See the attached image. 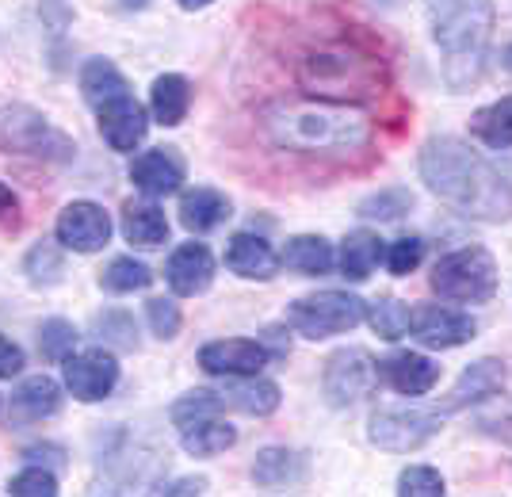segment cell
Wrapping results in <instances>:
<instances>
[{
  "label": "cell",
  "instance_id": "ee69618b",
  "mask_svg": "<svg viewBox=\"0 0 512 497\" xmlns=\"http://www.w3.org/2000/svg\"><path fill=\"white\" fill-rule=\"evenodd\" d=\"M207 490V478H180V482H172L169 490H161V494H203Z\"/></svg>",
  "mask_w": 512,
  "mask_h": 497
},
{
  "label": "cell",
  "instance_id": "f6af8a7d",
  "mask_svg": "<svg viewBox=\"0 0 512 497\" xmlns=\"http://www.w3.org/2000/svg\"><path fill=\"white\" fill-rule=\"evenodd\" d=\"M264 337H268V345H272V352H276L279 360L291 352V341H283L287 333H283V329H276V325H272V329H264Z\"/></svg>",
  "mask_w": 512,
  "mask_h": 497
},
{
  "label": "cell",
  "instance_id": "d6986e66",
  "mask_svg": "<svg viewBox=\"0 0 512 497\" xmlns=\"http://www.w3.org/2000/svg\"><path fill=\"white\" fill-rule=\"evenodd\" d=\"M310 475V463L302 452H291V448H264L253 463V478L256 486L264 490H283V486H299Z\"/></svg>",
  "mask_w": 512,
  "mask_h": 497
},
{
  "label": "cell",
  "instance_id": "6da1fadb",
  "mask_svg": "<svg viewBox=\"0 0 512 497\" xmlns=\"http://www.w3.org/2000/svg\"><path fill=\"white\" fill-rule=\"evenodd\" d=\"M421 176L428 192L463 215L482 222L512 218V184L459 138H428L421 146Z\"/></svg>",
  "mask_w": 512,
  "mask_h": 497
},
{
  "label": "cell",
  "instance_id": "cb8c5ba5",
  "mask_svg": "<svg viewBox=\"0 0 512 497\" xmlns=\"http://www.w3.org/2000/svg\"><path fill=\"white\" fill-rule=\"evenodd\" d=\"M226 406L249 413V417H268L279 410V387L268 379H256V375H241V383H230L226 390H218Z\"/></svg>",
  "mask_w": 512,
  "mask_h": 497
},
{
  "label": "cell",
  "instance_id": "ffe728a7",
  "mask_svg": "<svg viewBox=\"0 0 512 497\" xmlns=\"http://www.w3.org/2000/svg\"><path fill=\"white\" fill-rule=\"evenodd\" d=\"M123 238L138 249H161L169 241V218L157 203H134L123 207Z\"/></svg>",
  "mask_w": 512,
  "mask_h": 497
},
{
  "label": "cell",
  "instance_id": "8d00e7d4",
  "mask_svg": "<svg viewBox=\"0 0 512 497\" xmlns=\"http://www.w3.org/2000/svg\"><path fill=\"white\" fill-rule=\"evenodd\" d=\"M8 494L12 497H54L58 494V475L31 463L23 475H16L12 482H8Z\"/></svg>",
  "mask_w": 512,
  "mask_h": 497
},
{
  "label": "cell",
  "instance_id": "74e56055",
  "mask_svg": "<svg viewBox=\"0 0 512 497\" xmlns=\"http://www.w3.org/2000/svg\"><path fill=\"white\" fill-rule=\"evenodd\" d=\"M398 494L402 497H440L444 494V478L432 467H406L398 475Z\"/></svg>",
  "mask_w": 512,
  "mask_h": 497
},
{
  "label": "cell",
  "instance_id": "3957f363",
  "mask_svg": "<svg viewBox=\"0 0 512 497\" xmlns=\"http://www.w3.org/2000/svg\"><path fill=\"white\" fill-rule=\"evenodd\" d=\"M428 20H432V39L448 58L444 62L448 85H474L493 31V0H428Z\"/></svg>",
  "mask_w": 512,
  "mask_h": 497
},
{
  "label": "cell",
  "instance_id": "5b68a950",
  "mask_svg": "<svg viewBox=\"0 0 512 497\" xmlns=\"http://www.w3.org/2000/svg\"><path fill=\"white\" fill-rule=\"evenodd\" d=\"M302 92L318 100H363L386 85V69L375 58H363L352 50H314L299 62Z\"/></svg>",
  "mask_w": 512,
  "mask_h": 497
},
{
  "label": "cell",
  "instance_id": "9c48e42d",
  "mask_svg": "<svg viewBox=\"0 0 512 497\" xmlns=\"http://www.w3.org/2000/svg\"><path fill=\"white\" fill-rule=\"evenodd\" d=\"M379 387V364L363 352V348H341L325 360L321 375V394L329 406H356L363 398H371V390Z\"/></svg>",
  "mask_w": 512,
  "mask_h": 497
},
{
  "label": "cell",
  "instance_id": "d590c367",
  "mask_svg": "<svg viewBox=\"0 0 512 497\" xmlns=\"http://www.w3.org/2000/svg\"><path fill=\"white\" fill-rule=\"evenodd\" d=\"M23 268H27L31 283H58V276H62L65 264H62V253H58L50 241H39V245L27 253Z\"/></svg>",
  "mask_w": 512,
  "mask_h": 497
},
{
  "label": "cell",
  "instance_id": "7dc6e473",
  "mask_svg": "<svg viewBox=\"0 0 512 497\" xmlns=\"http://www.w3.org/2000/svg\"><path fill=\"white\" fill-rule=\"evenodd\" d=\"M505 69H509V73H512V46H509V50H505Z\"/></svg>",
  "mask_w": 512,
  "mask_h": 497
},
{
  "label": "cell",
  "instance_id": "bcb514c9",
  "mask_svg": "<svg viewBox=\"0 0 512 497\" xmlns=\"http://www.w3.org/2000/svg\"><path fill=\"white\" fill-rule=\"evenodd\" d=\"M180 4H184V8H207L211 0H180Z\"/></svg>",
  "mask_w": 512,
  "mask_h": 497
},
{
  "label": "cell",
  "instance_id": "ba28073f",
  "mask_svg": "<svg viewBox=\"0 0 512 497\" xmlns=\"http://www.w3.org/2000/svg\"><path fill=\"white\" fill-rule=\"evenodd\" d=\"M367 318V303L348 295V291H318L287 306V322L299 329L302 337L321 341L333 333H348Z\"/></svg>",
  "mask_w": 512,
  "mask_h": 497
},
{
  "label": "cell",
  "instance_id": "7bdbcfd3",
  "mask_svg": "<svg viewBox=\"0 0 512 497\" xmlns=\"http://www.w3.org/2000/svg\"><path fill=\"white\" fill-rule=\"evenodd\" d=\"M16 211H20V199H16V192L0 180V218H12V222H16Z\"/></svg>",
  "mask_w": 512,
  "mask_h": 497
},
{
  "label": "cell",
  "instance_id": "277c9868",
  "mask_svg": "<svg viewBox=\"0 0 512 497\" xmlns=\"http://www.w3.org/2000/svg\"><path fill=\"white\" fill-rule=\"evenodd\" d=\"M81 92H85L88 108L100 119V134L107 138V146L119 153H130L142 138H146V108L134 100L127 77L104 58H92L81 69Z\"/></svg>",
  "mask_w": 512,
  "mask_h": 497
},
{
  "label": "cell",
  "instance_id": "e0dca14e",
  "mask_svg": "<svg viewBox=\"0 0 512 497\" xmlns=\"http://www.w3.org/2000/svg\"><path fill=\"white\" fill-rule=\"evenodd\" d=\"M226 268L241 280H272L279 268L276 249L256 234H234L226 245Z\"/></svg>",
  "mask_w": 512,
  "mask_h": 497
},
{
  "label": "cell",
  "instance_id": "d4e9b609",
  "mask_svg": "<svg viewBox=\"0 0 512 497\" xmlns=\"http://www.w3.org/2000/svg\"><path fill=\"white\" fill-rule=\"evenodd\" d=\"M150 108H153V119L165 123V127L184 123V115H188V108H192V85H188L180 73L157 77V81H153V92H150Z\"/></svg>",
  "mask_w": 512,
  "mask_h": 497
},
{
  "label": "cell",
  "instance_id": "83f0119b",
  "mask_svg": "<svg viewBox=\"0 0 512 497\" xmlns=\"http://www.w3.org/2000/svg\"><path fill=\"white\" fill-rule=\"evenodd\" d=\"M184 452L188 455H199V459H207V455H218L226 452V448H234L237 444V433L234 425H226V421H218V417H203V421H192V425H184Z\"/></svg>",
  "mask_w": 512,
  "mask_h": 497
},
{
  "label": "cell",
  "instance_id": "7c38bea8",
  "mask_svg": "<svg viewBox=\"0 0 512 497\" xmlns=\"http://www.w3.org/2000/svg\"><path fill=\"white\" fill-rule=\"evenodd\" d=\"M54 234H58V241H62L65 249L96 253V249H104L107 238H111V218H107V211L100 203L77 199V203H69L62 215H58Z\"/></svg>",
  "mask_w": 512,
  "mask_h": 497
},
{
  "label": "cell",
  "instance_id": "d6a6232c",
  "mask_svg": "<svg viewBox=\"0 0 512 497\" xmlns=\"http://www.w3.org/2000/svg\"><path fill=\"white\" fill-rule=\"evenodd\" d=\"M367 318H371V329H375L379 337H386V341H398V337L409 329V306L386 295V299H379V303H371Z\"/></svg>",
  "mask_w": 512,
  "mask_h": 497
},
{
  "label": "cell",
  "instance_id": "4dcf8cb0",
  "mask_svg": "<svg viewBox=\"0 0 512 497\" xmlns=\"http://www.w3.org/2000/svg\"><path fill=\"white\" fill-rule=\"evenodd\" d=\"M222 410H226V402H222L218 390H188V394H180L172 402V421L184 429V425L203 421V417H218Z\"/></svg>",
  "mask_w": 512,
  "mask_h": 497
},
{
  "label": "cell",
  "instance_id": "9a60e30c",
  "mask_svg": "<svg viewBox=\"0 0 512 497\" xmlns=\"http://www.w3.org/2000/svg\"><path fill=\"white\" fill-rule=\"evenodd\" d=\"M130 180H134V188L142 195H172L180 184H184V157L176 150H146L134 157V165H130Z\"/></svg>",
  "mask_w": 512,
  "mask_h": 497
},
{
  "label": "cell",
  "instance_id": "f35d334b",
  "mask_svg": "<svg viewBox=\"0 0 512 497\" xmlns=\"http://www.w3.org/2000/svg\"><path fill=\"white\" fill-rule=\"evenodd\" d=\"M421 260H425V241L417 238V234H409V238H398L394 245H386V268H390L394 276H409Z\"/></svg>",
  "mask_w": 512,
  "mask_h": 497
},
{
  "label": "cell",
  "instance_id": "836d02e7",
  "mask_svg": "<svg viewBox=\"0 0 512 497\" xmlns=\"http://www.w3.org/2000/svg\"><path fill=\"white\" fill-rule=\"evenodd\" d=\"M73 348H77V329L69 322H62V318H50V322H43V329H39V352H43L46 360H65V356H73Z\"/></svg>",
  "mask_w": 512,
  "mask_h": 497
},
{
  "label": "cell",
  "instance_id": "f1b7e54d",
  "mask_svg": "<svg viewBox=\"0 0 512 497\" xmlns=\"http://www.w3.org/2000/svg\"><path fill=\"white\" fill-rule=\"evenodd\" d=\"M470 130H474V134H478L486 146H493V150H505V146H512V96L497 100V104H490V108L474 111Z\"/></svg>",
  "mask_w": 512,
  "mask_h": 497
},
{
  "label": "cell",
  "instance_id": "484cf974",
  "mask_svg": "<svg viewBox=\"0 0 512 497\" xmlns=\"http://www.w3.org/2000/svg\"><path fill=\"white\" fill-rule=\"evenodd\" d=\"M383 245L386 241L379 234H371V230H352L341 249V272L352 283L367 280L375 272V264L383 260Z\"/></svg>",
  "mask_w": 512,
  "mask_h": 497
},
{
  "label": "cell",
  "instance_id": "7402d4cb",
  "mask_svg": "<svg viewBox=\"0 0 512 497\" xmlns=\"http://www.w3.org/2000/svg\"><path fill=\"white\" fill-rule=\"evenodd\" d=\"M501 387H505V368H501L497 360H478V364H470V368L459 375V383L451 387L448 410H463L470 402H482V398L497 394Z\"/></svg>",
  "mask_w": 512,
  "mask_h": 497
},
{
  "label": "cell",
  "instance_id": "b9f144b4",
  "mask_svg": "<svg viewBox=\"0 0 512 497\" xmlns=\"http://www.w3.org/2000/svg\"><path fill=\"white\" fill-rule=\"evenodd\" d=\"M23 459H27V463H35V467H43V463H46V471H54V475L65 467V463H62L65 452H62V448H54V444H46V448H27V452H23Z\"/></svg>",
  "mask_w": 512,
  "mask_h": 497
},
{
  "label": "cell",
  "instance_id": "8992f818",
  "mask_svg": "<svg viewBox=\"0 0 512 497\" xmlns=\"http://www.w3.org/2000/svg\"><path fill=\"white\" fill-rule=\"evenodd\" d=\"M432 291L448 303H490L493 291H497V264L486 249L467 245V249H455L444 260H436L432 268Z\"/></svg>",
  "mask_w": 512,
  "mask_h": 497
},
{
  "label": "cell",
  "instance_id": "4316f807",
  "mask_svg": "<svg viewBox=\"0 0 512 497\" xmlns=\"http://www.w3.org/2000/svg\"><path fill=\"white\" fill-rule=\"evenodd\" d=\"M279 264L295 268V272H306V276H321L333 268V245L321 238V234H299V238L287 241Z\"/></svg>",
  "mask_w": 512,
  "mask_h": 497
},
{
  "label": "cell",
  "instance_id": "44dd1931",
  "mask_svg": "<svg viewBox=\"0 0 512 497\" xmlns=\"http://www.w3.org/2000/svg\"><path fill=\"white\" fill-rule=\"evenodd\" d=\"M230 218V199L214 188H192V192L180 195V222L195 230V234H207L218 230L222 222Z\"/></svg>",
  "mask_w": 512,
  "mask_h": 497
},
{
  "label": "cell",
  "instance_id": "1f68e13d",
  "mask_svg": "<svg viewBox=\"0 0 512 497\" xmlns=\"http://www.w3.org/2000/svg\"><path fill=\"white\" fill-rule=\"evenodd\" d=\"M413 207V195L409 188H383V192L367 195L360 203V215L363 218H379V222H394V218L409 215Z\"/></svg>",
  "mask_w": 512,
  "mask_h": 497
},
{
  "label": "cell",
  "instance_id": "f546056e",
  "mask_svg": "<svg viewBox=\"0 0 512 497\" xmlns=\"http://www.w3.org/2000/svg\"><path fill=\"white\" fill-rule=\"evenodd\" d=\"M150 283H153V272L142 264V260H134V257H115L104 268V276H100V287H104V291H111V295L146 291Z\"/></svg>",
  "mask_w": 512,
  "mask_h": 497
},
{
  "label": "cell",
  "instance_id": "ab89813d",
  "mask_svg": "<svg viewBox=\"0 0 512 497\" xmlns=\"http://www.w3.org/2000/svg\"><path fill=\"white\" fill-rule=\"evenodd\" d=\"M146 314H150V329L161 341H172L180 333V306L172 303V299H150Z\"/></svg>",
  "mask_w": 512,
  "mask_h": 497
},
{
  "label": "cell",
  "instance_id": "30bf717a",
  "mask_svg": "<svg viewBox=\"0 0 512 497\" xmlns=\"http://www.w3.org/2000/svg\"><path fill=\"white\" fill-rule=\"evenodd\" d=\"M444 429V417L428 410H379L371 417V444L383 452H417Z\"/></svg>",
  "mask_w": 512,
  "mask_h": 497
},
{
  "label": "cell",
  "instance_id": "603a6c76",
  "mask_svg": "<svg viewBox=\"0 0 512 497\" xmlns=\"http://www.w3.org/2000/svg\"><path fill=\"white\" fill-rule=\"evenodd\" d=\"M58 406H62L58 383L50 375H35L12 394V421H43V417H54Z\"/></svg>",
  "mask_w": 512,
  "mask_h": 497
},
{
  "label": "cell",
  "instance_id": "7a4b0ae2",
  "mask_svg": "<svg viewBox=\"0 0 512 497\" xmlns=\"http://www.w3.org/2000/svg\"><path fill=\"white\" fill-rule=\"evenodd\" d=\"M279 150L302 157H352L371 146V119L341 100H283L264 111Z\"/></svg>",
  "mask_w": 512,
  "mask_h": 497
},
{
  "label": "cell",
  "instance_id": "e575fe53",
  "mask_svg": "<svg viewBox=\"0 0 512 497\" xmlns=\"http://www.w3.org/2000/svg\"><path fill=\"white\" fill-rule=\"evenodd\" d=\"M96 333H100V341L123 348V352H134V348H138V329H134V318L123 314V310L100 314V318H96Z\"/></svg>",
  "mask_w": 512,
  "mask_h": 497
},
{
  "label": "cell",
  "instance_id": "60d3db41",
  "mask_svg": "<svg viewBox=\"0 0 512 497\" xmlns=\"http://www.w3.org/2000/svg\"><path fill=\"white\" fill-rule=\"evenodd\" d=\"M23 371V348L12 345L4 333H0V379H12Z\"/></svg>",
  "mask_w": 512,
  "mask_h": 497
},
{
  "label": "cell",
  "instance_id": "5bb4252c",
  "mask_svg": "<svg viewBox=\"0 0 512 497\" xmlns=\"http://www.w3.org/2000/svg\"><path fill=\"white\" fill-rule=\"evenodd\" d=\"M268 348L260 341H211V345L199 348V368L207 375H230V379H241V375H256V371L268 364Z\"/></svg>",
  "mask_w": 512,
  "mask_h": 497
},
{
  "label": "cell",
  "instance_id": "4fadbf2b",
  "mask_svg": "<svg viewBox=\"0 0 512 497\" xmlns=\"http://www.w3.org/2000/svg\"><path fill=\"white\" fill-rule=\"evenodd\" d=\"M409 329L425 348H459L474 337V322L448 306H417L409 310Z\"/></svg>",
  "mask_w": 512,
  "mask_h": 497
},
{
  "label": "cell",
  "instance_id": "2e32d148",
  "mask_svg": "<svg viewBox=\"0 0 512 497\" xmlns=\"http://www.w3.org/2000/svg\"><path fill=\"white\" fill-rule=\"evenodd\" d=\"M165 280L176 295H184V299H195V295H203L214 280V257L207 245H180L176 253L169 257L165 264Z\"/></svg>",
  "mask_w": 512,
  "mask_h": 497
},
{
  "label": "cell",
  "instance_id": "ac0fdd59",
  "mask_svg": "<svg viewBox=\"0 0 512 497\" xmlns=\"http://www.w3.org/2000/svg\"><path fill=\"white\" fill-rule=\"evenodd\" d=\"M379 375H383L390 387L398 394H428L440 379V368L421 356V352H394L379 364Z\"/></svg>",
  "mask_w": 512,
  "mask_h": 497
},
{
  "label": "cell",
  "instance_id": "52a82bcc",
  "mask_svg": "<svg viewBox=\"0 0 512 497\" xmlns=\"http://www.w3.org/2000/svg\"><path fill=\"white\" fill-rule=\"evenodd\" d=\"M0 150L27 153V157H39V161H69L77 153L62 130L46 123L43 111L27 108V104H4L0 108Z\"/></svg>",
  "mask_w": 512,
  "mask_h": 497
},
{
  "label": "cell",
  "instance_id": "8fae6325",
  "mask_svg": "<svg viewBox=\"0 0 512 497\" xmlns=\"http://www.w3.org/2000/svg\"><path fill=\"white\" fill-rule=\"evenodd\" d=\"M65 387L73 390V398L81 402H100L119 383V360L104 348H88L65 356Z\"/></svg>",
  "mask_w": 512,
  "mask_h": 497
}]
</instances>
